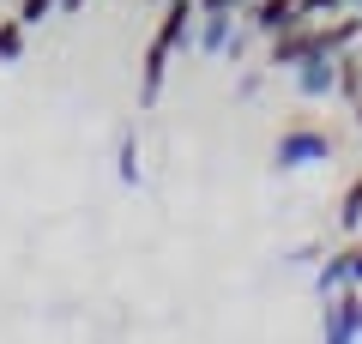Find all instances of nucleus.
I'll return each instance as SVG.
<instances>
[{
  "label": "nucleus",
  "mask_w": 362,
  "mask_h": 344,
  "mask_svg": "<svg viewBox=\"0 0 362 344\" xmlns=\"http://www.w3.org/2000/svg\"><path fill=\"white\" fill-rule=\"evenodd\" d=\"M332 151H338V139L326 127H290L272 145V169H320V164H332Z\"/></svg>",
  "instance_id": "f257e3e1"
},
{
  "label": "nucleus",
  "mask_w": 362,
  "mask_h": 344,
  "mask_svg": "<svg viewBox=\"0 0 362 344\" xmlns=\"http://www.w3.org/2000/svg\"><path fill=\"white\" fill-rule=\"evenodd\" d=\"M320 338L326 344H356L362 338V284H344L338 296L320 302Z\"/></svg>",
  "instance_id": "f03ea898"
},
{
  "label": "nucleus",
  "mask_w": 362,
  "mask_h": 344,
  "mask_svg": "<svg viewBox=\"0 0 362 344\" xmlns=\"http://www.w3.org/2000/svg\"><path fill=\"white\" fill-rule=\"evenodd\" d=\"M290 85H296V97H308V103L338 97V49H314L308 61H296L290 67Z\"/></svg>",
  "instance_id": "7ed1b4c3"
},
{
  "label": "nucleus",
  "mask_w": 362,
  "mask_h": 344,
  "mask_svg": "<svg viewBox=\"0 0 362 344\" xmlns=\"http://www.w3.org/2000/svg\"><path fill=\"white\" fill-rule=\"evenodd\" d=\"M235 37H242V13H199V25H194L199 55H230Z\"/></svg>",
  "instance_id": "20e7f679"
},
{
  "label": "nucleus",
  "mask_w": 362,
  "mask_h": 344,
  "mask_svg": "<svg viewBox=\"0 0 362 344\" xmlns=\"http://www.w3.org/2000/svg\"><path fill=\"white\" fill-rule=\"evenodd\" d=\"M242 25H247V37H278V30H290L296 25V0H254V6H247L242 13Z\"/></svg>",
  "instance_id": "39448f33"
},
{
  "label": "nucleus",
  "mask_w": 362,
  "mask_h": 344,
  "mask_svg": "<svg viewBox=\"0 0 362 344\" xmlns=\"http://www.w3.org/2000/svg\"><path fill=\"white\" fill-rule=\"evenodd\" d=\"M169 61H175V49H169L163 37L145 42V67H139V103H145V109L163 97V85H169Z\"/></svg>",
  "instance_id": "423d86ee"
},
{
  "label": "nucleus",
  "mask_w": 362,
  "mask_h": 344,
  "mask_svg": "<svg viewBox=\"0 0 362 344\" xmlns=\"http://www.w3.org/2000/svg\"><path fill=\"white\" fill-rule=\"evenodd\" d=\"M344 284H356V266H350V248H326L320 260H314V296H338Z\"/></svg>",
  "instance_id": "0eeeda50"
},
{
  "label": "nucleus",
  "mask_w": 362,
  "mask_h": 344,
  "mask_svg": "<svg viewBox=\"0 0 362 344\" xmlns=\"http://www.w3.org/2000/svg\"><path fill=\"white\" fill-rule=\"evenodd\" d=\"M115 176H121V188H145V164H139V139L133 133L115 139Z\"/></svg>",
  "instance_id": "6e6552de"
},
{
  "label": "nucleus",
  "mask_w": 362,
  "mask_h": 344,
  "mask_svg": "<svg viewBox=\"0 0 362 344\" xmlns=\"http://www.w3.org/2000/svg\"><path fill=\"white\" fill-rule=\"evenodd\" d=\"M338 97H344V103H362V42L338 55Z\"/></svg>",
  "instance_id": "1a4fd4ad"
},
{
  "label": "nucleus",
  "mask_w": 362,
  "mask_h": 344,
  "mask_svg": "<svg viewBox=\"0 0 362 344\" xmlns=\"http://www.w3.org/2000/svg\"><path fill=\"white\" fill-rule=\"evenodd\" d=\"M25 18H0V67H13V61H25Z\"/></svg>",
  "instance_id": "9d476101"
},
{
  "label": "nucleus",
  "mask_w": 362,
  "mask_h": 344,
  "mask_svg": "<svg viewBox=\"0 0 362 344\" xmlns=\"http://www.w3.org/2000/svg\"><path fill=\"white\" fill-rule=\"evenodd\" d=\"M338 229H350V236H362V176L344 188V200H338Z\"/></svg>",
  "instance_id": "9b49d317"
},
{
  "label": "nucleus",
  "mask_w": 362,
  "mask_h": 344,
  "mask_svg": "<svg viewBox=\"0 0 362 344\" xmlns=\"http://www.w3.org/2000/svg\"><path fill=\"white\" fill-rule=\"evenodd\" d=\"M350 0H296V25H326V18H338Z\"/></svg>",
  "instance_id": "f8f14e48"
},
{
  "label": "nucleus",
  "mask_w": 362,
  "mask_h": 344,
  "mask_svg": "<svg viewBox=\"0 0 362 344\" xmlns=\"http://www.w3.org/2000/svg\"><path fill=\"white\" fill-rule=\"evenodd\" d=\"M49 13H61V0H18V18L25 25H49Z\"/></svg>",
  "instance_id": "ddd939ff"
},
{
  "label": "nucleus",
  "mask_w": 362,
  "mask_h": 344,
  "mask_svg": "<svg viewBox=\"0 0 362 344\" xmlns=\"http://www.w3.org/2000/svg\"><path fill=\"white\" fill-rule=\"evenodd\" d=\"M259 91H266V73H259V67H254V73H242V79H235V97H259Z\"/></svg>",
  "instance_id": "4468645a"
},
{
  "label": "nucleus",
  "mask_w": 362,
  "mask_h": 344,
  "mask_svg": "<svg viewBox=\"0 0 362 344\" xmlns=\"http://www.w3.org/2000/svg\"><path fill=\"white\" fill-rule=\"evenodd\" d=\"M350 266H356V284H362V236L350 242Z\"/></svg>",
  "instance_id": "2eb2a0df"
},
{
  "label": "nucleus",
  "mask_w": 362,
  "mask_h": 344,
  "mask_svg": "<svg viewBox=\"0 0 362 344\" xmlns=\"http://www.w3.org/2000/svg\"><path fill=\"white\" fill-rule=\"evenodd\" d=\"M78 6H85V0H61V13H78Z\"/></svg>",
  "instance_id": "dca6fc26"
},
{
  "label": "nucleus",
  "mask_w": 362,
  "mask_h": 344,
  "mask_svg": "<svg viewBox=\"0 0 362 344\" xmlns=\"http://www.w3.org/2000/svg\"><path fill=\"white\" fill-rule=\"evenodd\" d=\"M230 6H235V13H247V6H254V0H230Z\"/></svg>",
  "instance_id": "f3484780"
},
{
  "label": "nucleus",
  "mask_w": 362,
  "mask_h": 344,
  "mask_svg": "<svg viewBox=\"0 0 362 344\" xmlns=\"http://www.w3.org/2000/svg\"><path fill=\"white\" fill-rule=\"evenodd\" d=\"M356 127H362V103H356Z\"/></svg>",
  "instance_id": "a211bd4d"
},
{
  "label": "nucleus",
  "mask_w": 362,
  "mask_h": 344,
  "mask_svg": "<svg viewBox=\"0 0 362 344\" xmlns=\"http://www.w3.org/2000/svg\"><path fill=\"white\" fill-rule=\"evenodd\" d=\"M350 6H356V13H362V0H350Z\"/></svg>",
  "instance_id": "6ab92c4d"
}]
</instances>
